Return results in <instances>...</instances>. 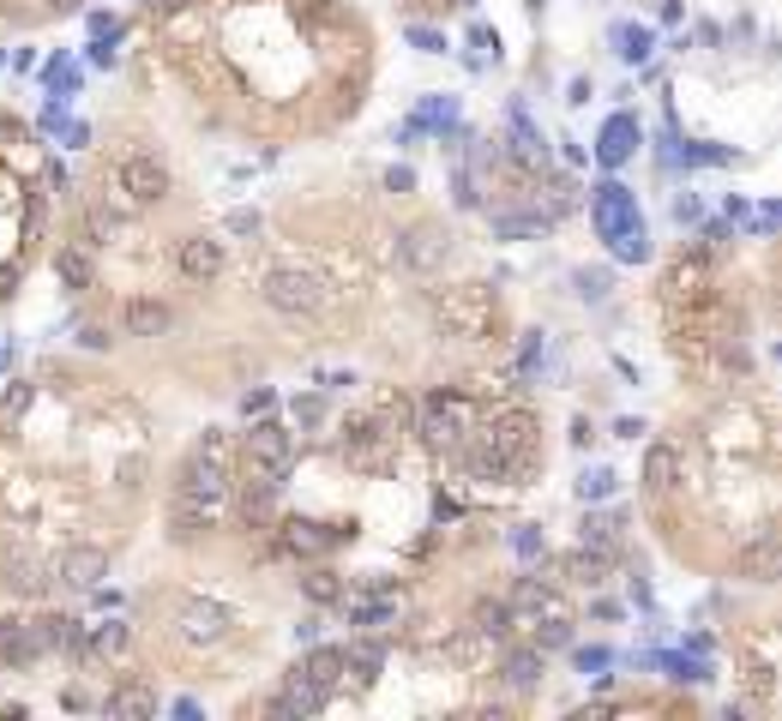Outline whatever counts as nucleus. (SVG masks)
Segmentation results:
<instances>
[{
    "mask_svg": "<svg viewBox=\"0 0 782 721\" xmlns=\"http://www.w3.org/2000/svg\"><path fill=\"white\" fill-rule=\"evenodd\" d=\"M566 211H578V187H572L566 175H554V180L542 187V199H535V217H542V223H560Z\"/></svg>",
    "mask_w": 782,
    "mask_h": 721,
    "instance_id": "c85d7f7f",
    "label": "nucleus"
},
{
    "mask_svg": "<svg viewBox=\"0 0 782 721\" xmlns=\"http://www.w3.org/2000/svg\"><path fill=\"white\" fill-rule=\"evenodd\" d=\"M530 644L542 649V656H554V649H572V619H566V614H547V625L535 619V637H530Z\"/></svg>",
    "mask_w": 782,
    "mask_h": 721,
    "instance_id": "c9c22d12",
    "label": "nucleus"
},
{
    "mask_svg": "<svg viewBox=\"0 0 782 721\" xmlns=\"http://www.w3.org/2000/svg\"><path fill=\"white\" fill-rule=\"evenodd\" d=\"M144 7H151V13H181L187 0H144Z\"/></svg>",
    "mask_w": 782,
    "mask_h": 721,
    "instance_id": "bf43d9fd",
    "label": "nucleus"
},
{
    "mask_svg": "<svg viewBox=\"0 0 782 721\" xmlns=\"http://www.w3.org/2000/svg\"><path fill=\"white\" fill-rule=\"evenodd\" d=\"M632 151H639V121H632V115H614L608 127H602V139H596L602 168H620Z\"/></svg>",
    "mask_w": 782,
    "mask_h": 721,
    "instance_id": "6ab92c4d",
    "label": "nucleus"
},
{
    "mask_svg": "<svg viewBox=\"0 0 782 721\" xmlns=\"http://www.w3.org/2000/svg\"><path fill=\"white\" fill-rule=\"evenodd\" d=\"M572 283H578V295H584V301H608L614 277H608V270H602V265H596V270L584 265V270H578V277H572Z\"/></svg>",
    "mask_w": 782,
    "mask_h": 721,
    "instance_id": "79ce46f5",
    "label": "nucleus"
},
{
    "mask_svg": "<svg viewBox=\"0 0 782 721\" xmlns=\"http://www.w3.org/2000/svg\"><path fill=\"white\" fill-rule=\"evenodd\" d=\"M668 668H674V680H692V685H704V680H710V668H704V661H686V656H680V661H668Z\"/></svg>",
    "mask_w": 782,
    "mask_h": 721,
    "instance_id": "8fccbe9b",
    "label": "nucleus"
},
{
    "mask_svg": "<svg viewBox=\"0 0 782 721\" xmlns=\"http://www.w3.org/2000/svg\"><path fill=\"white\" fill-rule=\"evenodd\" d=\"M169 319H175V313L163 307V301H133V307H127V331L133 337H163V331H169Z\"/></svg>",
    "mask_w": 782,
    "mask_h": 721,
    "instance_id": "473e14b6",
    "label": "nucleus"
},
{
    "mask_svg": "<svg viewBox=\"0 0 782 721\" xmlns=\"http://www.w3.org/2000/svg\"><path fill=\"white\" fill-rule=\"evenodd\" d=\"M235 488V511H241V523H253V529H265L277 517V493H283V481H272V476H253V469H241V476L229 481Z\"/></svg>",
    "mask_w": 782,
    "mask_h": 721,
    "instance_id": "9d476101",
    "label": "nucleus"
},
{
    "mask_svg": "<svg viewBox=\"0 0 782 721\" xmlns=\"http://www.w3.org/2000/svg\"><path fill=\"white\" fill-rule=\"evenodd\" d=\"M37 656H42V644H37V625H30V619L0 614V668H30Z\"/></svg>",
    "mask_w": 782,
    "mask_h": 721,
    "instance_id": "4468645a",
    "label": "nucleus"
},
{
    "mask_svg": "<svg viewBox=\"0 0 782 721\" xmlns=\"http://www.w3.org/2000/svg\"><path fill=\"white\" fill-rule=\"evenodd\" d=\"M547 223L542 217H494V235L500 241H518V235H542Z\"/></svg>",
    "mask_w": 782,
    "mask_h": 721,
    "instance_id": "a18cd8bd",
    "label": "nucleus"
},
{
    "mask_svg": "<svg viewBox=\"0 0 782 721\" xmlns=\"http://www.w3.org/2000/svg\"><path fill=\"white\" fill-rule=\"evenodd\" d=\"M506 602H512V614H535V619H542V614H560V602H554V583H547L542 571L518 578V590H512Z\"/></svg>",
    "mask_w": 782,
    "mask_h": 721,
    "instance_id": "5701e85b",
    "label": "nucleus"
},
{
    "mask_svg": "<svg viewBox=\"0 0 782 721\" xmlns=\"http://www.w3.org/2000/svg\"><path fill=\"white\" fill-rule=\"evenodd\" d=\"M614 49H620V61H651L656 37L644 25H614Z\"/></svg>",
    "mask_w": 782,
    "mask_h": 721,
    "instance_id": "e433bc0d",
    "label": "nucleus"
},
{
    "mask_svg": "<svg viewBox=\"0 0 782 721\" xmlns=\"http://www.w3.org/2000/svg\"><path fill=\"white\" fill-rule=\"evenodd\" d=\"M343 602H350V595H343ZM391 614H398V602H391V595H374V602H350V625H362V631L386 625Z\"/></svg>",
    "mask_w": 782,
    "mask_h": 721,
    "instance_id": "4c0bfd02",
    "label": "nucleus"
},
{
    "mask_svg": "<svg viewBox=\"0 0 782 721\" xmlns=\"http://www.w3.org/2000/svg\"><path fill=\"white\" fill-rule=\"evenodd\" d=\"M121 187H127L133 205H156V199L169 193V168H163V156L139 151V156H127V163H121Z\"/></svg>",
    "mask_w": 782,
    "mask_h": 721,
    "instance_id": "9b49d317",
    "label": "nucleus"
},
{
    "mask_svg": "<svg viewBox=\"0 0 782 721\" xmlns=\"http://www.w3.org/2000/svg\"><path fill=\"white\" fill-rule=\"evenodd\" d=\"M78 343H85V349H109V343H115V337H109L103 325H85V331H78Z\"/></svg>",
    "mask_w": 782,
    "mask_h": 721,
    "instance_id": "6e6d98bb",
    "label": "nucleus"
},
{
    "mask_svg": "<svg viewBox=\"0 0 782 721\" xmlns=\"http://www.w3.org/2000/svg\"><path fill=\"white\" fill-rule=\"evenodd\" d=\"M500 319V301L488 295L482 283L469 289H445L440 301H433V325H440L445 337H464V343H476V337H488Z\"/></svg>",
    "mask_w": 782,
    "mask_h": 721,
    "instance_id": "7ed1b4c3",
    "label": "nucleus"
},
{
    "mask_svg": "<svg viewBox=\"0 0 782 721\" xmlns=\"http://www.w3.org/2000/svg\"><path fill=\"white\" fill-rule=\"evenodd\" d=\"M326 421V397H295V427H319Z\"/></svg>",
    "mask_w": 782,
    "mask_h": 721,
    "instance_id": "de8ad7c7",
    "label": "nucleus"
},
{
    "mask_svg": "<svg viewBox=\"0 0 782 721\" xmlns=\"http://www.w3.org/2000/svg\"><path fill=\"white\" fill-rule=\"evenodd\" d=\"M241 409H248V415H272V409H277V397L260 385V391H248V397H241Z\"/></svg>",
    "mask_w": 782,
    "mask_h": 721,
    "instance_id": "603ef678",
    "label": "nucleus"
},
{
    "mask_svg": "<svg viewBox=\"0 0 782 721\" xmlns=\"http://www.w3.org/2000/svg\"><path fill=\"white\" fill-rule=\"evenodd\" d=\"M572 661H578V673H596V680H602V668H608L614 656H608V649H602V644H590V649H578Z\"/></svg>",
    "mask_w": 782,
    "mask_h": 721,
    "instance_id": "09e8293b",
    "label": "nucleus"
},
{
    "mask_svg": "<svg viewBox=\"0 0 782 721\" xmlns=\"http://www.w3.org/2000/svg\"><path fill=\"white\" fill-rule=\"evenodd\" d=\"M355 529L350 523H319V517H289L283 523V547L295 559H319V554H331V547H343Z\"/></svg>",
    "mask_w": 782,
    "mask_h": 721,
    "instance_id": "6e6552de",
    "label": "nucleus"
},
{
    "mask_svg": "<svg viewBox=\"0 0 782 721\" xmlns=\"http://www.w3.org/2000/svg\"><path fill=\"white\" fill-rule=\"evenodd\" d=\"M54 277H61V289H73V295H85V289L97 283V258L85 241H66L61 253H54Z\"/></svg>",
    "mask_w": 782,
    "mask_h": 721,
    "instance_id": "a211bd4d",
    "label": "nucleus"
},
{
    "mask_svg": "<svg viewBox=\"0 0 782 721\" xmlns=\"http://www.w3.org/2000/svg\"><path fill=\"white\" fill-rule=\"evenodd\" d=\"M229 457H217V451H199L193 445V457L181 464V481H175V493L181 499H193V505H205V511H217L223 499H229Z\"/></svg>",
    "mask_w": 782,
    "mask_h": 721,
    "instance_id": "39448f33",
    "label": "nucleus"
},
{
    "mask_svg": "<svg viewBox=\"0 0 782 721\" xmlns=\"http://www.w3.org/2000/svg\"><path fill=\"white\" fill-rule=\"evenodd\" d=\"M260 295H265V307L283 313V319H313V313H326L331 289H326V277H313V270H301V265H277V270H265Z\"/></svg>",
    "mask_w": 782,
    "mask_h": 721,
    "instance_id": "f03ea898",
    "label": "nucleus"
},
{
    "mask_svg": "<svg viewBox=\"0 0 782 721\" xmlns=\"http://www.w3.org/2000/svg\"><path fill=\"white\" fill-rule=\"evenodd\" d=\"M482 649H488V637H482L476 625H464V631L452 637V644H445V656H452V661H476Z\"/></svg>",
    "mask_w": 782,
    "mask_h": 721,
    "instance_id": "a19ab883",
    "label": "nucleus"
},
{
    "mask_svg": "<svg viewBox=\"0 0 782 721\" xmlns=\"http://www.w3.org/2000/svg\"><path fill=\"white\" fill-rule=\"evenodd\" d=\"M30 397H37V385H25V379H13V385L0 391V421L13 427V421H18V415H25V409H30Z\"/></svg>",
    "mask_w": 782,
    "mask_h": 721,
    "instance_id": "58836bf2",
    "label": "nucleus"
},
{
    "mask_svg": "<svg viewBox=\"0 0 782 721\" xmlns=\"http://www.w3.org/2000/svg\"><path fill=\"white\" fill-rule=\"evenodd\" d=\"M181 637H187V644H223V637H229V607L187 602L181 607Z\"/></svg>",
    "mask_w": 782,
    "mask_h": 721,
    "instance_id": "2eb2a0df",
    "label": "nucleus"
},
{
    "mask_svg": "<svg viewBox=\"0 0 782 721\" xmlns=\"http://www.w3.org/2000/svg\"><path fill=\"white\" fill-rule=\"evenodd\" d=\"M54 13H78V7H85V0H49Z\"/></svg>",
    "mask_w": 782,
    "mask_h": 721,
    "instance_id": "680f3d73",
    "label": "nucleus"
},
{
    "mask_svg": "<svg viewBox=\"0 0 782 721\" xmlns=\"http://www.w3.org/2000/svg\"><path fill=\"white\" fill-rule=\"evenodd\" d=\"M326 704H331V692H319L301 668H289L283 685H277V697H272V716H295L301 721V716H319Z\"/></svg>",
    "mask_w": 782,
    "mask_h": 721,
    "instance_id": "f8f14e48",
    "label": "nucleus"
},
{
    "mask_svg": "<svg viewBox=\"0 0 782 721\" xmlns=\"http://www.w3.org/2000/svg\"><path fill=\"white\" fill-rule=\"evenodd\" d=\"M620 529H626V517H602V511H590L584 523H578V547H596V554L620 559Z\"/></svg>",
    "mask_w": 782,
    "mask_h": 721,
    "instance_id": "a878e982",
    "label": "nucleus"
},
{
    "mask_svg": "<svg viewBox=\"0 0 782 721\" xmlns=\"http://www.w3.org/2000/svg\"><path fill=\"white\" fill-rule=\"evenodd\" d=\"M542 673H547V656L535 644L506 649V661H500V680H506V692H518V697H530L535 685H542Z\"/></svg>",
    "mask_w": 782,
    "mask_h": 721,
    "instance_id": "dca6fc26",
    "label": "nucleus"
},
{
    "mask_svg": "<svg viewBox=\"0 0 782 721\" xmlns=\"http://www.w3.org/2000/svg\"><path fill=\"white\" fill-rule=\"evenodd\" d=\"M379 661H386V644H374V637H362V644L343 649V673H355V680H374Z\"/></svg>",
    "mask_w": 782,
    "mask_h": 721,
    "instance_id": "f704fd0d",
    "label": "nucleus"
},
{
    "mask_svg": "<svg viewBox=\"0 0 782 721\" xmlns=\"http://www.w3.org/2000/svg\"><path fill=\"white\" fill-rule=\"evenodd\" d=\"M37 644H42V656H49V649H61V656H85V625L66 619V614H49V619H37Z\"/></svg>",
    "mask_w": 782,
    "mask_h": 721,
    "instance_id": "aec40b11",
    "label": "nucleus"
},
{
    "mask_svg": "<svg viewBox=\"0 0 782 721\" xmlns=\"http://www.w3.org/2000/svg\"><path fill=\"white\" fill-rule=\"evenodd\" d=\"M614 493V469H584V476H578V499H608Z\"/></svg>",
    "mask_w": 782,
    "mask_h": 721,
    "instance_id": "37998d69",
    "label": "nucleus"
},
{
    "mask_svg": "<svg viewBox=\"0 0 782 721\" xmlns=\"http://www.w3.org/2000/svg\"><path fill=\"white\" fill-rule=\"evenodd\" d=\"M674 223H698V199H692V193L674 199Z\"/></svg>",
    "mask_w": 782,
    "mask_h": 721,
    "instance_id": "4d7b16f0",
    "label": "nucleus"
},
{
    "mask_svg": "<svg viewBox=\"0 0 782 721\" xmlns=\"http://www.w3.org/2000/svg\"><path fill=\"white\" fill-rule=\"evenodd\" d=\"M674 481H680V457L668 445H651L644 451V493H651V499H668Z\"/></svg>",
    "mask_w": 782,
    "mask_h": 721,
    "instance_id": "b1692460",
    "label": "nucleus"
},
{
    "mask_svg": "<svg viewBox=\"0 0 782 721\" xmlns=\"http://www.w3.org/2000/svg\"><path fill=\"white\" fill-rule=\"evenodd\" d=\"M241 457H248L241 469L283 481V476H289V464H295V433H289L283 421H260L248 439H241Z\"/></svg>",
    "mask_w": 782,
    "mask_h": 721,
    "instance_id": "423d86ee",
    "label": "nucleus"
},
{
    "mask_svg": "<svg viewBox=\"0 0 782 721\" xmlns=\"http://www.w3.org/2000/svg\"><path fill=\"white\" fill-rule=\"evenodd\" d=\"M109 716H121V721H144V716H156V692L151 685H139V680H127V685H115L109 692Z\"/></svg>",
    "mask_w": 782,
    "mask_h": 721,
    "instance_id": "393cba45",
    "label": "nucleus"
},
{
    "mask_svg": "<svg viewBox=\"0 0 782 721\" xmlns=\"http://www.w3.org/2000/svg\"><path fill=\"white\" fill-rule=\"evenodd\" d=\"M777 566H782V535H777V529H758V535L741 547V578L777 583Z\"/></svg>",
    "mask_w": 782,
    "mask_h": 721,
    "instance_id": "f3484780",
    "label": "nucleus"
},
{
    "mask_svg": "<svg viewBox=\"0 0 782 721\" xmlns=\"http://www.w3.org/2000/svg\"><path fill=\"white\" fill-rule=\"evenodd\" d=\"M476 403L464 397V391H433L428 403H421V439H428L433 451H457L469 439V427H476Z\"/></svg>",
    "mask_w": 782,
    "mask_h": 721,
    "instance_id": "20e7f679",
    "label": "nucleus"
},
{
    "mask_svg": "<svg viewBox=\"0 0 782 721\" xmlns=\"http://www.w3.org/2000/svg\"><path fill=\"white\" fill-rule=\"evenodd\" d=\"M181 270L193 277V283L217 277V270H223V241H211V235H187V241H181Z\"/></svg>",
    "mask_w": 782,
    "mask_h": 721,
    "instance_id": "4be33fe9",
    "label": "nucleus"
},
{
    "mask_svg": "<svg viewBox=\"0 0 782 721\" xmlns=\"http://www.w3.org/2000/svg\"><path fill=\"white\" fill-rule=\"evenodd\" d=\"M211 529V511L205 505H193V499H181V493H175V505H169V535L175 541H199Z\"/></svg>",
    "mask_w": 782,
    "mask_h": 721,
    "instance_id": "c756f323",
    "label": "nucleus"
},
{
    "mask_svg": "<svg viewBox=\"0 0 782 721\" xmlns=\"http://www.w3.org/2000/svg\"><path fill=\"white\" fill-rule=\"evenodd\" d=\"M355 590H362V595H391V578H386V571H362Z\"/></svg>",
    "mask_w": 782,
    "mask_h": 721,
    "instance_id": "864d4df0",
    "label": "nucleus"
},
{
    "mask_svg": "<svg viewBox=\"0 0 782 721\" xmlns=\"http://www.w3.org/2000/svg\"><path fill=\"white\" fill-rule=\"evenodd\" d=\"M301 595H307L313 607H338L343 595H350V583H343L331 566H319V571H307V578H301Z\"/></svg>",
    "mask_w": 782,
    "mask_h": 721,
    "instance_id": "2f4dec72",
    "label": "nucleus"
},
{
    "mask_svg": "<svg viewBox=\"0 0 782 721\" xmlns=\"http://www.w3.org/2000/svg\"><path fill=\"white\" fill-rule=\"evenodd\" d=\"M608 566H614V559H608V554H596V547H578L572 559H560L566 578H572V583H590V590H596V583L608 578Z\"/></svg>",
    "mask_w": 782,
    "mask_h": 721,
    "instance_id": "72a5a7b5",
    "label": "nucleus"
},
{
    "mask_svg": "<svg viewBox=\"0 0 782 721\" xmlns=\"http://www.w3.org/2000/svg\"><path fill=\"white\" fill-rule=\"evenodd\" d=\"M319 625H326V619H319V614H307V619L295 625V644H313V637H319Z\"/></svg>",
    "mask_w": 782,
    "mask_h": 721,
    "instance_id": "13d9d810",
    "label": "nucleus"
},
{
    "mask_svg": "<svg viewBox=\"0 0 782 721\" xmlns=\"http://www.w3.org/2000/svg\"><path fill=\"white\" fill-rule=\"evenodd\" d=\"M338 433H343L338 445H343V457H350V469H362V476H379V469L398 464V421H386L379 409L343 415Z\"/></svg>",
    "mask_w": 782,
    "mask_h": 721,
    "instance_id": "f257e3e1",
    "label": "nucleus"
},
{
    "mask_svg": "<svg viewBox=\"0 0 782 721\" xmlns=\"http://www.w3.org/2000/svg\"><path fill=\"white\" fill-rule=\"evenodd\" d=\"M386 187H391V193H409V187H416V168L391 163V168H386Z\"/></svg>",
    "mask_w": 782,
    "mask_h": 721,
    "instance_id": "3c124183",
    "label": "nucleus"
},
{
    "mask_svg": "<svg viewBox=\"0 0 782 721\" xmlns=\"http://www.w3.org/2000/svg\"><path fill=\"white\" fill-rule=\"evenodd\" d=\"M614 258H626V265H639V258H651V229H632L614 241Z\"/></svg>",
    "mask_w": 782,
    "mask_h": 721,
    "instance_id": "c03bdc74",
    "label": "nucleus"
},
{
    "mask_svg": "<svg viewBox=\"0 0 782 721\" xmlns=\"http://www.w3.org/2000/svg\"><path fill=\"white\" fill-rule=\"evenodd\" d=\"M54 578L73 583V590H97V583L109 578V554L91 547V541H78V547H66V554L54 559Z\"/></svg>",
    "mask_w": 782,
    "mask_h": 721,
    "instance_id": "ddd939ff",
    "label": "nucleus"
},
{
    "mask_svg": "<svg viewBox=\"0 0 782 721\" xmlns=\"http://www.w3.org/2000/svg\"><path fill=\"white\" fill-rule=\"evenodd\" d=\"M512 547H518V559H530V566H535V559H547V535H542L535 523H518V529H512Z\"/></svg>",
    "mask_w": 782,
    "mask_h": 721,
    "instance_id": "ea45409f",
    "label": "nucleus"
},
{
    "mask_svg": "<svg viewBox=\"0 0 782 721\" xmlns=\"http://www.w3.org/2000/svg\"><path fill=\"white\" fill-rule=\"evenodd\" d=\"M469 625L482 631L488 644H506V637H512V625H518V614H512V602H476Z\"/></svg>",
    "mask_w": 782,
    "mask_h": 721,
    "instance_id": "cd10ccee",
    "label": "nucleus"
},
{
    "mask_svg": "<svg viewBox=\"0 0 782 721\" xmlns=\"http://www.w3.org/2000/svg\"><path fill=\"white\" fill-rule=\"evenodd\" d=\"M0 590H7V595H42V590H49V578H42L37 559L0 554Z\"/></svg>",
    "mask_w": 782,
    "mask_h": 721,
    "instance_id": "412c9836",
    "label": "nucleus"
},
{
    "mask_svg": "<svg viewBox=\"0 0 782 721\" xmlns=\"http://www.w3.org/2000/svg\"><path fill=\"white\" fill-rule=\"evenodd\" d=\"M223 229H229V235H260V229H265V217L241 205V211H229V223H223Z\"/></svg>",
    "mask_w": 782,
    "mask_h": 721,
    "instance_id": "49530a36",
    "label": "nucleus"
},
{
    "mask_svg": "<svg viewBox=\"0 0 782 721\" xmlns=\"http://www.w3.org/2000/svg\"><path fill=\"white\" fill-rule=\"evenodd\" d=\"M301 673H307L319 692H338V685H343V649H331V644H326V649H313V656L301 661Z\"/></svg>",
    "mask_w": 782,
    "mask_h": 721,
    "instance_id": "7c9ffc66",
    "label": "nucleus"
},
{
    "mask_svg": "<svg viewBox=\"0 0 782 721\" xmlns=\"http://www.w3.org/2000/svg\"><path fill=\"white\" fill-rule=\"evenodd\" d=\"M127 644H133L127 619H103V625H91V637H85V656H91V661H115Z\"/></svg>",
    "mask_w": 782,
    "mask_h": 721,
    "instance_id": "bb28decb",
    "label": "nucleus"
},
{
    "mask_svg": "<svg viewBox=\"0 0 782 721\" xmlns=\"http://www.w3.org/2000/svg\"><path fill=\"white\" fill-rule=\"evenodd\" d=\"M590 223H596V235L602 241H620V235H632V229H644V217H639V199L626 193L620 180H608V187H596V199H590Z\"/></svg>",
    "mask_w": 782,
    "mask_h": 721,
    "instance_id": "0eeeda50",
    "label": "nucleus"
},
{
    "mask_svg": "<svg viewBox=\"0 0 782 721\" xmlns=\"http://www.w3.org/2000/svg\"><path fill=\"white\" fill-rule=\"evenodd\" d=\"M409 42H416V49H421V54H445V42H440V37H433V30H421V25H416V30H409Z\"/></svg>",
    "mask_w": 782,
    "mask_h": 721,
    "instance_id": "5fc2aeb1",
    "label": "nucleus"
},
{
    "mask_svg": "<svg viewBox=\"0 0 782 721\" xmlns=\"http://www.w3.org/2000/svg\"><path fill=\"white\" fill-rule=\"evenodd\" d=\"M445 253H452V235L440 223H409L398 235V265L404 270H433V265H445Z\"/></svg>",
    "mask_w": 782,
    "mask_h": 721,
    "instance_id": "1a4fd4ad",
    "label": "nucleus"
},
{
    "mask_svg": "<svg viewBox=\"0 0 782 721\" xmlns=\"http://www.w3.org/2000/svg\"><path fill=\"white\" fill-rule=\"evenodd\" d=\"M13 289H18V270H0V301L13 295Z\"/></svg>",
    "mask_w": 782,
    "mask_h": 721,
    "instance_id": "052dcab7",
    "label": "nucleus"
}]
</instances>
